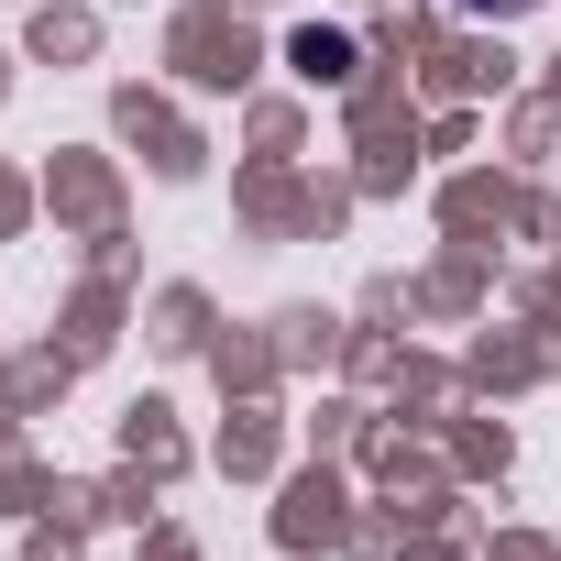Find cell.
<instances>
[{"label":"cell","mask_w":561,"mask_h":561,"mask_svg":"<svg viewBox=\"0 0 561 561\" xmlns=\"http://www.w3.org/2000/svg\"><path fill=\"white\" fill-rule=\"evenodd\" d=\"M451 12H473V23H517V12H539V0H451Z\"/></svg>","instance_id":"6da1fadb"}]
</instances>
